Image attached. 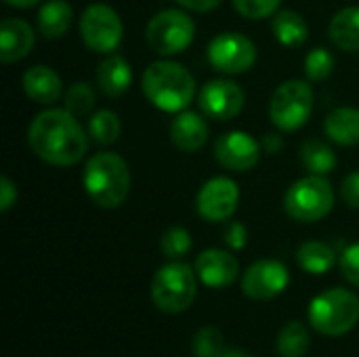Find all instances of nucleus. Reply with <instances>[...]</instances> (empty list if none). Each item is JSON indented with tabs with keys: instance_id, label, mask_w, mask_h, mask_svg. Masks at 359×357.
Returning <instances> with one entry per match:
<instances>
[{
	"instance_id": "obj_1",
	"label": "nucleus",
	"mask_w": 359,
	"mask_h": 357,
	"mask_svg": "<svg viewBox=\"0 0 359 357\" xmlns=\"http://www.w3.org/2000/svg\"><path fill=\"white\" fill-rule=\"evenodd\" d=\"M27 143L40 160L53 166H74L88 149L84 128L67 109L38 114L27 128Z\"/></svg>"
},
{
	"instance_id": "obj_2",
	"label": "nucleus",
	"mask_w": 359,
	"mask_h": 357,
	"mask_svg": "<svg viewBox=\"0 0 359 357\" xmlns=\"http://www.w3.org/2000/svg\"><path fill=\"white\" fill-rule=\"evenodd\" d=\"M88 198L101 208H118L130 191V170L114 151H101L88 158L82 175Z\"/></svg>"
},
{
	"instance_id": "obj_3",
	"label": "nucleus",
	"mask_w": 359,
	"mask_h": 357,
	"mask_svg": "<svg viewBox=\"0 0 359 357\" xmlns=\"http://www.w3.org/2000/svg\"><path fill=\"white\" fill-rule=\"evenodd\" d=\"M143 93L145 97L162 112L177 114L183 112L194 95L196 80L194 76L177 61H156L143 74Z\"/></svg>"
},
{
	"instance_id": "obj_4",
	"label": "nucleus",
	"mask_w": 359,
	"mask_h": 357,
	"mask_svg": "<svg viewBox=\"0 0 359 357\" xmlns=\"http://www.w3.org/2000/svg\"><path fill=\"white\" fill-rule=\"evenodd\" d=\"M154 305L164 314H183L187 311L198 295V274L187 263L172 261L162 265L149 288Z\"/></svg>"
},
{
	"instance_id": "obj_5",
	"label": "nucleus",
	"mask_w": 359,
	"mask_h": 357,
	"mask_svg": "<svg viewBox=\"0 0 359 357\" xmlns=\"http://www.w3.org/2000/svg\"><path fill=\"white\" fill-rule=\"evenodd\" d=\"M359 322V299L345 288H330L309 305V324L324 337H343Z\"/></svg>"
},
{
	"instance_id": "obj_6",
	"label": "nucleus",
	"mask_w": 359,
	"mask_h": 357,
	"mask_svg": "<svg viewBox=\"0 0 359 357\" xmlns=\"http://www.w3.org/2000/svg\"><path fill=\"white\" fill-rule=\"evenodd\" d=\"M334 206V191L326 177L309 175L292 183L284 196L286 213L301 223H316L324 219Z\"/></svg>"
},
{
	"instance_id": "obj_7",
	"label": "nucleus",
	"mask_w": 359,
	"mask_h": 357,
	"mask_svg": "<svg viewBox=\"0 0 359 357\" xmlns=\"http://www.w3.org/2000/svg\"><path fill=\"white\" fill-rule=\"evenodd\" d=\"M196 36V23L194 19L179 11V8H166L151 17V21L145 27V40L149 48L156 55L170 57L183 53Z\"/></svg>"
},
{
	"instance_id": "obj_8",
	"label": "nucleus",
	"mask_w": 359,
	"mask_h": 357,
	"mask_svg": "<svg viewBox=\"0 0 359 357\" xmlns=\"http://www.w3.org/2000/svg\"><path fill=\"white\" fill-rule=\"evenodd\" d=\"M313 112V90L303 80L282 82L269 101V118L271 122L286 133L299 130L307 124Z\"/></svg>"
},
{
	"instance_id": "obj_9",
	"label": "nucleus",
	"mask_w": 359,
	"mask_h": 357,
	"mask_svg": "<svg viewBox=\"0 0 359 357\" xmlns=\"http://www.w3.org/2000/svg\"><path fill=\"white\" fill-rule=\"evenodd\" d=\"M124 27L120 15L103 2L86 6L80 17V36L82 42L95 53H114L122 40Z\"/></svg>"
},
{
	"instance_id": "obj_10",
	"label": "nucleus",
	"mask_w": 359,
	"mask_h": 357,
	"mask_svg": "<svg viewBox=\"0 0 359 357\" xmlns=\"http://www.w3.org/2000/svg\"><path fill=\"white\" fill-rule=\"evenodd\" d=\"M208 61L223 74H244L257 61V46L238 32H225L208 44Z\"/></svg>"
},
{
	"instance_id": "obj_11",
	"label": "nucleus",
	"mask_w": 359,
	"mask_h": 357,
	"mask_svg": "<svg viewBox=\"0 0 359 357\" xmlns=\"http://www.w3.org/2000/svg\"><path fill=\"white\" fill-rule=\"evenodd\" d=\"M290 274L282 261L263 259L252 263L242 278V292L252 301H269L288 288Z\"/></svg>"
},
{
	"instance_id": "obj_12",
	"label": "nucleus",
	"mask_w": 359,
	"mask_h": 357,
	"mask_svg": "<svg viewBox=\"0 0 359 357\" xmlns=\"http://www.w3.org/2000/svg\"><path fill=\"white\" fill-rule=\"evenodd\" d=\"M240 202V189L238 183L227 177H215L200 189L196 198L198 215L210 223L227 221L236 213Z\"/></svg>"
},
{
	"instance_id": "obj_13",
	"label": "nucleus",
	"mask_w": 359,
	"mask_h": 357,
	"mask_svg": "<svg viewBox=\"0 0 359 357\" xmlns=\"http://www.w3.org/2000/svg\"><path fill=\"white\" fill-rule=\"evenodd\" d=\"M244 99L246 97H244V90L240 88V84L225 80V78L206 82L198 97L202 114L212 120H221V122L236 118L244 107Z\"/></svg>"
},
{
	"instance_id": "obj_14",
	"label": "nucleus",
	"mask_w": 359,
	"mask_h": 357,
	"mask_svg": "<svg viewBox=\"0 0 359 357\" xmlns=\"http://www.w3.org/2000/svg\"><path fill=\"white\" fill-rule=\"evenodd\" d=\"M215 158L217 162L236 173H246L257 166L261 158V145L244 130H231L217 139L215 143Z\"/></svg>"
},
{
	"instance_id": "obj_15",
	"label": "nucleus",
	"mask_w": 359,
	"mask_h": 357,
	"mask_svg": "<svg viewBox=\"0 0 359 357\" xmlns=\"http://www.w3.org/2000/svg\"><path fill=\"white\" fill-rule=\"evenodd\" d=\"M194 269L198 274V280L208 288H227L238 280L240 274L238 259L231 252L219 248H208L198 255Z\"/></svg>"
},
{
	"instance_id": "obj_16",
	"label": "nucleus",
	"mask_w": 359,
	"mask_h": 357,
	"mask_svg": "<svg viewBox=\"0 0 359 357\" xmlns=\"http://www.w3.org/2000/svg\"><path fill=\"white\" fill-rule=\"evenodd\" d=\"M34 29L23 19H4L0 25V61L13 63L29 55L34 48Z\"/></svg>"
},
{
	"instance_id": "obj_17",
	"label": "nucleus",
	"mask_w": 359,
	"mask_h": 357,
	"mask_svg": "<svg viewBox=\"0 0 359 357\" xmlns=\"http://www.w3.org/2000/svg\"><path fill=\"white\" fill-rule=\"evenodd\" d=\"M170 139L181 151L194 154L208 141V124L196 112H179L170 122Z\"/></svg>"
},
{
	"instance_id": "obj_18",
	"label": "nucleus",
	"mask_w": 359,
	"mask_h": 357,
	"mask_svg": "<svg viewBox=\"0 0 359 357\" xmlns=\"http://www.w3.org/2000/svg\"><path fill=\"white\" fill-rule=\"evenodd\" d=\"M61 78L48 65H34L23 74V90L25 95L40 103L50 105L61 97Z\"/></svg>"
},
{
	"instance_id": "obj_19",
	"label": "nucleus",
	"mask_w": 359,
	"mask_h": 357,
	"mask_svg": "<svg viewBox=\"0 0 359 357\" xmlns=\"http://www.w3.org/2000/svg\"><path fill=\"white\" fill-rule=\"evenodd\" d=\"M133 69L122 55H107L97 67V86L107 97H120L130 88Z\"/></svg>"
},
{
	"instance_id": "obj_20",
	"label": "nucleus",
	"mask_w": 359,
	"mask_h": 357,
	"mask_svg": "<svg viewBox=\"0 0 359 357\" xmlns=\"http://www.w3.org/2000/svg\"><path fill=\"white\" fill-rule=\"evenodd\" d=\"M326 135L339 145H358L359 143V109L355 107H337L328 114L324 122Z\"/></svg>"
},
{
	"instance_id": "obj_21",
	"label": "nucleus",
	"mask_w": 359,
	"mask_h": 357,
	"mask_svg": "<svg viewBox=\"0 0 359 357\" xmlns=\"http://www.w3.org/2000/svg\"><path fill=\"white\" fill-rule=\"evenodd\" d=\"M74 19V11L67 0H46L38 11V29L46 38H61Z\"/></svg>"
},
{
	"instance_id": "obj_22",
	"label": "nucleus",
	"mask_w": 359,
	"mask_h": 357,
	"mask_svg": "<svg viewBox=\"0 0 359 357\" xmlns=\"http://www.w3.org/2000/svg\"><path fill=\"white\" fill-rule=\"evenodd\" d=\"M328 36L343 50H359V6L339 11L330 21Z\"/></svg>"
},
{
	"instance_id": "obj_23",
	"label": "nucleus",
	"mask_w": 359,
	"mask_h": 357,
	"mask_svg": "<svg viewBox=\"0 0 359 357\" xmlns=\"http://www.w3.org/2000/svg\"><path fill=\"white\" fill-rule=\"evenodd\" d=\"M297 263L307 274L322 276V274H328L334 267L337 252L328 244L318 242V240H311V242L301 244V248L297 250Z\"/></svg>"
},
{
	"instance_id": "obj_24",
	"label": "nucleus",
	"mask_w": 359,
	"mask_h": 357,
	"mask_svg": "<svg viewBox=\"0 0 359 357\" xmlns=\"http://www.w3.org/2000/svg\"><path fill=\"white\" fill-rule=\"evenodd\" d=\"M273 34L284 46H299L309 36V25L297 11H280L271 21Z\"/></svg>"
},
{
	"instance_id": "obj_25",
	"label": "nucleus",
	"mask_w": 359,
	"mask_h": 357,
	"mask_svg": "<svg viewBox=\"0 0 359 357\" xmlns=\"http://www.w3.org/2000/svg\"><path fill=\"white\" fill-rule=\"evenodd\" d=\"M301 160L311 175H320V177H326L337 166V154L332 151L330 145H326L320 139H309L303 143Z\"/></svg>"
},
{
	"instance_id": "obj_26",
	"label": "nucleus",
	"mask_w": 359,
	"mask_h": 357,
	"mask_svg": "<svg viewBox=\"0 0 359 357\" xmlns=\"http://www.w3.org/2000/svg\"><path fill=\"white\" fill-rule=\"evenodd\" d=\"M309 347H311V339L301 322H288L278 335V353L282 357L307 356Z\"/></svg>"
},
{
	"instance_id": "obj_27",
	"label": "nucleus",
	"mask_w": 359,
	"mask_h": 357,
	"mask_svg": "<svg viewBox=\"0 0 359 357\" xmlns=\"http://www.w3.org/2000/svg\"><path fill=\"white\" fill-rule=\"evenodd\" d=\"M120 130H122L120 118L114 112H109V109L97 112L90 118V122H88V135L99 145H111V143H116L118 137H120Z\"/></svg>"
},
{
	"instance_id": "obj_28",
	"label": "nucleus",
	"mask_w": 359,
	"mask_h": 357,
	"mask_svg": "<svg viewBox=\"0 0 359 357\" xmlns=\"http://www.w3.org/2000/svg\"><path fill=\"white\" fill-rule=\"evenodd\" d=\"M194 357H219L225 351V339L219 328L204 326L196 332L191 341Z\"/></svg>"
},
{
	"instance_id": "obj_29",
	"label": "nucleus",
	"mask_w": 359,
	"mask_h": 357,
	"mask_svg": "<svg viewBox=\"0 0 359 357\" xmlns=\"http://www.w3.org/2000/svg\"><path fill=\"white\" fill-rule=\"evenodd\" d=\"M63 101H65V109L78 118V116H84V114H88L93 109V105H95V90L86 82H76V84H72L67 88Z\"/></svg>"
},
{
	"instance_id": "obj_30",
	"label": "nucleus",
	"mask_w": 359,
	"mask_h": 357,
	"mask_svg": "<svg viewBox=\"0 0 359 357\" xmlns=\"http://www.w3.org/2000/svg\"><path fill=\"white\" fill-rule=\"evenodd\" d=\"M160 248H162V255L164 257H168V259H181L183 255H187L191 250V236L183 227H168L162 234Z\"/></svg>"
},
{
	"instance_id": "obj_31",
	"label": "nucleus",
	"mask_w": 359,
	"mask_h": 357,
	"mask_svg": "<svg viewBox=\"0 0 359 357\" xmlns=\"http://www.w3.org/2000/svg\"><path fill=\"white\" fill-rule=\"evenodd\" d=\"M334 69V57L328 48H313L305 57V74L309 80L320 82L326 80Z\"/></svg>"
},
{
	"instance_id": "obj_32",
	"label": "nucleus",
	"mask_w": 359,
	"mask_h": 357,
	"mask_svg": "<svg viewBox=\"0 0 359 357\" xmlns=\"http://www.w3.org/2000/svg\"><path fill=\"white\" fill-rule=\"evenodd\" d=\"M236 11L246 19H265L276 13L282 0H231Z\"/></svg>"
},
{
	"instance_id": "obj_33",
	"label": "nucleus",
	"mask_w": 359,
	"mask_h": 357,
	"mask_svg": "<svg viewBox=\"0 0 359 357\" xmlns=\"http://www.w3.org/2000/svg\"><path fill=\"white\" fill-rule=\"evenodd\" d=\"M341 274L349 284L359 288V244H351L339 259Z\"/></svg>"
},
{
	"instance_id": "obj_34",
	"label": "nucleus",
	"mask_w": 359,
	"mask_h": 357,
	"mask_svg": "<svg viewBox=\"0 0 359 357\" xmlns=\"http://www.w3.org/2000/svg\"><path fill=\"white\" fill-rule=\"evenodd\" d=\"M248 242V231L242 223L233 221L229 223V227L225 229V244L231 248V250H242Z\"/></svg>"
},
{
	"instance_id": "obj_35",
	"label": "nucleus",
	"mask_w": 359,
	"mask_h": 357,
	"mask_svg": "<svg viewBox=\"0 0 359 357\" xmlns=\"http://www.w3.org/2000/svg\"><path fill=\"white\" fill-rule=\"evenodd\" d=\"M341 196L351 208H359V173H351L349 177H345L341 185Z\"/></svg>"
},
{
	"instance_id": "obj_36",
	"label": "nucleus",
	"mask_w": 359,
	"mask_h": 357,
	"mask_svg": "<svg viewBox=\"0 0 359 357\" xmlns=\"http://www.w3.org/2000/svg\"><path fill=\"white\" fill-rule=\"evenodd\" d=\"M17 200V187L15 183L8 179V177H2L0 179V210L6 213Z\"/></svg>"
},
{
	"instance_id": "obj_37",
	"label": "nucleus",
	"mask_w": 359,
	"mask_h": 357,
	"mask_svg": "<svg viewBox=\"0 0 359 357\" xmlns=\"http://www.w3.org/2000/svg\"><path fill=\"white\" fill-rule=\"evenodd\" d=\"M181 6L189 8V11H196V13H206V11H212L217 8L223 0H177Z\"/></svg>"
},
{
	"instance_id": "obj_38",
	"label": "nucleus",
	"mask_w": 359,
	"mask_h": 357,
	"mask_svg": "<svg viewBox=\"0 0 359 357\" xmlns=\"http://www.w3.org/2000/svg\"><path fill=\"white\" fill-rule=\"evenodd\" d=\"M265 147H267L269 154H276V151L282 147V139H280L278 135H267V137H265Z\"/></svg>"
},
{
	"instance_id": "obj_39",
	"label": "nucleus",
	"mask_w": 359,
	"mask_h": 357,
	"mask_svg": "<svg viewBox=\"0 0 359 357\" xmlns=\"http://www.w3.org/2000/svg\"><path fill=\"white\" fill-rule=\"evenodd\" d=\"M8 6H17V8H32V6H36L38 2H42V0H4Z\"/></svg>"
},
{
	"instance_id": "obj_40",
	"label": "nucleus",
	"mask_w": 359,
	"mask_h": 357,
	"mask_svg": "<svg viewBox=\"0 0 359 357\" xmlns=\"http://www.w3.org/2000/svg\"><path fill=\"white\" fill-rule=\"evenodd\" d=\"M219 357H252V356H248V353H244V351H240V349H225V351H223Z\"/></svg>"
}]
</instances>
